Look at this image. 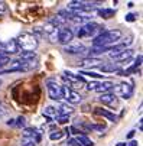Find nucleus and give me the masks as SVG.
I'll list each match as a JSON object with an SVG mask.
<instances>
[{"instance_id": "obj_40", "label": "nucleus", "mask_w": 143, "mask_h": 146, "mask_svg": "<svg viewBox=\"0 0 143 146\" xmlns=\"http://www.w3.org/2000/svg\"><path fill=\"white\" fill-rule=\"evenodd\" d=\"M0 86H2V80H0Z\"/></svg>"}, {"instance_id": "obj_12", "label": "nucleus", "mask_w": 143, "mask_h": 146, "mask_svg": "<svg viewBox=\"0 0 143 146\" xmlns=\"http://www.w3.org/2000/svg\"><path fill=\"white\" fill-rule=\"evenodd\" d=\"M94 113L98 114V116H103V117L109 119L110 121H117V116H116L114 113H110V111L101 109V107H95V109H94Z\"/></svg>"}, {"instance_id": "obj_30", "label": "nucleus", "mask_w": 143, "mask_h": 146, "mask_svg": "<svg viewBox=\"0 0 143 146\" xmlns=\"http://www.w3.org/2000/svg\"><path fill=\"white\" fill-rule=\"evenodd\" d=\"M98 84H100V82H97V81L88 82V87H87V90H88V91H95V88L98 87Z\"/></svg>"}, {"instance_id": "obj_13", "label": "nucleus", "mask_w": 143, "mask_h": 146, "mask_svg": "<svg viewBox=\"0 0 143 146\" xmlns=\"http://www.w3.org/2000/svg\"><path fill=\"white\" fill-rule=\"evenodd\" d=\"M113 87H114V84L111 81H104V82H100L98 87L95 88V91L100 94H104V93H110L113 90Z\"/></svg>"}, {"instance_id": "obj_25", "label": "nucleus", "mask_w": 143, "mask_h": 146, "mask_svg": "<svg viewBox=\"0 0 143 146\" xmlns=\"http://www.w3.org/2000/svg\"><path fill=\"white\" fill-rule=\"evenodd\" d=\"M15 126H17V127H25V126H26V117H25V116H19V117L15 120Z\"/></svg>"}, {"instance_id": "obj_1", "label": "nucleus", "mask_w": 143, "mask_h": 146, "mask_svg": "<svg viewBox=\"0 0 143 146\" xmlns=\"http://www.w3.org/2000/svg\"><path fill=\"white\" fill-rule=\"evenodd\" d=\"M123 36V32L120 29H111V31H104L100 35H97L93 40V46H109L111 48L117 40Z\"/></svg>"}, {"instance_id": "obj_29", "label": "nucleus", "mask_w": 143, "mask_h": 146, "mask_svg": "<svg viewBox=\"0 0 143 146\" xmlns=\"http://www.w3.org/2000/svg\"><path fill=\"white\" fill-rule=\"evenodd\" d=\"M124 19H126V22H134V20L137 19V15L136 13H127L124 16Z\"/></svg>"}, {"instance_id": "obj_3", "label": "nucleus", "mask_w": 143, "mask_h": 146, "mask_svg": "<svg viewBox=\"0 0 143 146\" xmlns=\"http://www.w3.org/2000/svg\"><path fill=\"white\" fill-rule=\"evenodd\" d=\"M101 32H104V26H101L95 22H88L83 26H79L78 31H77V36L79 39H83V38H88V36H97L100 35Z\"/></svg>"}, {"instance_id": "obj_7", "label": "nucleus", "mask_w": 143, "mask_h": 146, "mask_svg": "<svg viewBox=\"0 0 143 146\" xmlns=\"http://www.w3.org/2000/svg\"><path fill=\"white\" fill-rule=\"evenodd\" d=\"M72 39H74V32L72 29L70 28H59V32H58V42L61 45H68L72 42Z\"/></svg>"}, {"instance_id": "obj_8", "label": "nucleus", "mask_w": 143, "mask_h": 146, "mask_svg": "<svg viewBox=\"0 0 143 146\" xmlns=\"http://www.w3.org/2000/svg\"><path fill=\"white\" fill-rule=\"evenodd\" d=\"M0 51H2L5 55H7V54H17L20 49H19V46L16 44V40L10 39V40H7V42L0 44Z\"/></svg>"}, {"instance_id": "obj_16", "label": "nucleus", "mask_w": 143, "mask_h": 146, "mask_svg": "<svg viewBox=\"0 0 143 146\" xmlns=\"http://www.w3.org/2000/svg\"><path fill=\"white\" fill-rule=\"evenodd\" d=\"M133 56V49H129V48H126L123 52H121L119 56H116L114 58V61H117V62H124V61H129L130 58ZM116 62V64H117Z\"/></svg>"}, {"instance_id": "obj_4", "label": "nucleus", "mask_w": 143, "mask_h": 146, "mask_svg": "<svg viewBox=\"0 0 143 146\" xmlns=\"http://www.w3.org/2000/svg\"><path fill=\"white\" fill-rule=\"evenodd\" d=\"M113 90H114V96L117 97H123V98H130L132 96H133V84H127V82H120V84H117V86H114L113 87Z\"/></svg>"}, {"instance_id": "obj_20", "label": "nucleus", "mask_w": 143, "mask_h": 146, "mask_svg": "<svg viewBox=\"0 0 143 146\" xmlns=\"http://www.w3.org/2000/svg\"><path fill=\"white\" fill-rule=\"evenodd\" d=\"M36 52H25L22 51L19 54V59L20 61H32V59H36Z\"/></svg>"}, {"instance_id": "obj_2", "label": "nucleus", "mask_w": 143, "mask_h": 146, "mask_svg": "<svg viewBox=\"0 0 143 146\" xmlns=\"http://www.w3.org/2000/svg\"><path fill=\"white\" fill-rule=\"evenodd\" d=\"M16 40V44L19 46V49H22L25 52H35V49L38 48V38L33 35V33H28V32H23L22 35H19Z\"/></svg>"}, {"instance_id": "obj_17", "label": "nucleus", "mask_w": 143, "mask_h": 146, "mask_svg": "<svg viewBox=\"0 0 143 146\" xmlns=\"http://www.w3.org/2000/svg\"><path fill=\"white\" fill-rule=\"evenodd\" d=\"M126 49V46L123 45V44H120V45H113L110 49H109V56L110 58H116V56H119L121 52H123Z\"/></svg>"}, {"instance_id": "obj_31", "label": "nucleus", "mask_w": 143, "mask_h": 146, "mask_svg": "<svg viewBox=\"0 0 143 146\" xmlns=\"http://www.w3.org/2000/svg\"><path fill=\"white\" fill-rule=\"evenodd\" d=\"M140 65H142V55H137V58L134 59L133 67H134V68H140Z\"/></svg>"}, {"instance_id": "obj_9", "label": "nucleus", "mask_w": 143, "mask_h": 146, "mask_svg": "<svg viewBox=\"0 0 143 146\" xmlns=\"http://www.w3.org/2000/svg\"><path fill=\"white\" fill-rule=\"evenodd\" d=\"M64 51L67 54H70V55H79V54H84L87 49H85V46L83 44H79V42H71V44H68L65 46Z\"/></svg>"}, {"instance_id": "obj_14", "label": "nucleus", "mask_w": 143, "mask_h": 146, "mask_svg": "<svg viewBox=\"0 0 143 146\" xmlns=\"http://www.w3.org/2000/svg\"><path fill=\"white\" fill-rule=\"evenodd\" d=\"M56 111H58V116H70L74 111V109H72V106H70V104L61 103L58 106V109H56Z\"/></svg>"}, {"instance_id": "obj_32", "label": "nucleus", "mask_w": 143, "mask_h": 146, "mask_svg": "<svg viewBox=\"0 0 143 146\" xmlns=\"http://www.w3.org/2000/svg\"><path fill=\"white\" fill-rule=\"evenodd\" d=\"M70 146H81V145L77 142V139H71L70 140Z\"/></svg>"}, {"instance_id": "obj_19", "label": "nucleus", "mask_w": 143, "mask_h": 146, "mask_svg": "<svg viewBox=\"0 0 143 146\" xmlns=\"http://www.w3.org/2000/svg\"><path fill=\"white\" fill-rule=\"evenodd\" d=\"M77 142H78L81 146H94V142H93L87 135H78V136H77Z\"/></svg>"}, {"instance_id": "obj_18", "label": "nucleus", "mask_w": 143, "mask_h": 146, "mask_svg": "<svg viewBox=\"0 0 143 146\" xmlns=\"http://www.w3.org/2000/svg\"><path fill=\"white\" fill-rule=\"evenodd\" d=\"M98 68L103 71V72H114V71L117 72L120 70L119 64H114V62H113V64H101Z\"/></svg>"}, {"instance_id": "obj_26", "label": "nucleus", "mask_w": 143, "mask_h": 146, "mask_svg": "<svg viewBox=\"0 0 143 146\" xmlns=\"http://www.w3.org/2000/svg\"><path fill=\"white\" fill-rule=\"evenodd\" d=\"M62 136H64V133L61 132V130H54V132L49 133V139L51 140H59Z\"/></svg>"}, {"instance_id": "obj_36", "label": "nucleus", "mask_w": 143, "mask_h": 146, "mask_svg": "<svg viewBox=\"0 0 143 146\" xmlns=\"http://www.w3.org/2000/svg\"><path fill=\"white\" fill-rule=\"evenodd\" d=\"M127 146H137V140H130L127 143Z\"/></svg>"}, {"instance_id": "obj_15", "label": "nucleus", "mask_w": 143, "mask_h": 146, "mask_svg": "<svg viewBox=\"0 0 143 146\" xmlns=\"http://www.w3.org/2000/svg\"><path fill=\"white\" fill-rule=\"evenodd\" d=\"M109 49H110L109 46H91L90 51H88V56H90V58H95L97 55L104 54V52H107Z\"/></svg>"}, {"instance_id": "obj_28", "label": "nucleus", "mask_w": 143, "mask_h": 146, "mask_svg": "<svg viewBox=\"0 0 143 146\" xmlns=\"http://www.w3.org/2000/svg\"><path fill=\"white\" fill-rule=\"evenodd\" d=\"M90 129L91 130H98V132H104L106 127L103 126V124H90Z\"/></svg>"}, {"instance_id": "obj_11", "label": "nucleus", "mask_w": 143, "mask_h": 146, "mask_svg": "<svg viewBox=\"0 0 143 146\" xmlns=\"http://www.w3.org/2000/svg\"><path fill=\"white\" fill-rule=\"evenodd\" d=\"M78 65H81V67H85V68H95V67H100V65H101V59L87 56V58H84L83 61H81Z\"/></svg>"}, {"instance_id": "obj_39", "label": "nucleus", "mask_w": 143, "mask_h": 146, "mask_svg": "<svg viewBox=\"0 0 143 146\" xmlns=\"http://www.w3.org/2000/svg\"><path fill=\"white\" fill-rule=\"evenodd\" d=\"M127 6H129V7H133V6H134V3H133V2H129V3H127Z\"/></svg>"}, {"instance_id": "obj_22", "label": "nucleus", "mask_w": 143, "mask_h": 146, "mask_svg": "<svg viewBox=\"0 0 143 146\" xmlns=\"http://www.w3.org/2000/svg\"><path fill=\"white\" fill-rule=\"evenodd\" d=\"M97 12H98V15H100L101 17H106V19L113 17V16H114V13H116L113 9H98Z\"/></svg>"}, {"instance_id": "obj_35", "label": "nucleus", "mask_w": 143, "mask_h": 146, "mask_svg": "<svg viewBox=\"0 0 143 146\" xmlns=\"http://www.w3.org/2000/svg\"><path fill=\"white\" fill-rule=\"evenodd\" d=\"M6 124H7V126H15V120H13V119H10V120H7V121H6Z\"/></svg>"}, {"instance_id": "obj_10", "label": "nucleus", "mask_w": 143, "mask_h": 146, "mask_svg": "<svg viewBox=\"0 0 143 146\" xmlns=\"http://www.w3.org/2000/svg\"><path fill=\"white\" fill-rule=\"evenodd\" d=\"M100 101L103 104H107L110 107H116L117 106V97L113 93H104L100 96Z\"/></svg>"}, {"instance_id": "obj_37", "label": "nucleus", "mask_w": 143, "mask_h": 146, "mask_svg": "<svg viewBox=\"0 0 143 146\" xmlns=\"http://www.w3.org/2000/svg\"><path fill=\"white\" fill-rule=\"evenodd\" d=\"M142 129H143V120L140 119L139 120V130H142Z\"/></svg>"}, {"instance_id": "obj_21", "label": "nucleus", "mask_w": 143, "mask_h": 146, "mask_svg": "<svg viewBox=\"0 0 143 146\" xmlns=\"http://www.w3.org/2000/svg\"><path fill=\"white\" fill-rule=\"evenodd\" d=\"M44 116L46 119H52V117H56L58 116V111H56V107H52V106H48L44 109Z\"/></svg>"}, {"instance_id": "obj_5", "label": "nucleus", "mask_w": 143, "mask_h": 146, "mask_svg": "<svg viewBox=\"0 0 143 146\" xmlns=\"http://www.w3.org/2000/svg\"><path fill=\"white\" fill-rule=\"evenodd\" d=\"M61 96L71 104H78V103L83 101V97H81L78 93H75L74 90L68 88L67 86H61Z\"/></svg>"}, {"instance_id": "obj_33", "label": "nucleus", "mask_w": 143, "mask_h": 146, "mask_svg": "<svg viewBox=\"0 0 143 146\" xmlns=\"http://www.w3.org/2000/svg\"><path fill=\"white\" fill-rule=\"evenodd\" d=\"M71 130H72V133H74V135H77V136L79 135V130H78V127H77V126H72V127H71Z\"/></svg>"}, {"instance_id": "obj_23", "label": "nucleus", "mask_w": 143, "mask_h": 146, "mask_svg": "<svg viewBox=\"0 0 143 146\" xmlns=\"http://www.w3.org/2000/svg\"><path fill=\"white\" fill-rule=\"evenodd\" d=\"M20 146H38V143L32 137H22L20 139Z\"/></svg>"}, {"instance_id": "obj_6", "label": "nucleus", "mask_w": 143, "mask_h": 146, "mask_svg": "<svg viewBox=\"0 0 143 146\" xmlns=\"http://www.w3.org/2000/svg\"><path fill=\"white\" fill-rule=\"evenodd\" d=\"M46 88H48V96L51 100H61L62 96H61V86L55 80H48L46 81Z\"/></svg>"}, {"instance_id": "obj_34", "label": "nucleus", "mask_w": 143, "mask_h": 146, "mask_svg": "<svg viewBox=\"0 0 143 146\" xmlns=\"http://www.w3.org/2000/svg\"><path fill=\"white\" fill-rule=\"evenodd\" d=\"M134 135H136V130H130V132L127 133V139H133Z\"/></svg>"}, {"instance_id": "obj_24", "label": "nucleus", "mask_w": 143, "mask_h": 146, "mask_svg": "<svg viewBox=\"0 0 143 146\" xmlns=\"http://www.w3.org/2000/svg\"><path fill=\"white\" fill-rule=\"evenodd\" d=\"M79 74L87 75V77H91V78H97V80L104 78V74H97V72H93V71H79Z\"/></svg>"}, {"instance_id": "obj_38", "label": "nucleus", "mask_w": 143, "mask_h": 146, "mask_svg": "<svg viewBox=\"0 0 143 146\" xmlns=\"http://www.w3.org/2000/svg\"><path fill=\"white\" fill-rule=\"evenodd\" d=\"M117 146H127V143H126V142H119Z\"/></svg>"}, {"instance_id": "obj_27", "label": "nucleus", "mask_w": 143, "mask_h": 146, "mask_svg": "<svg viewBox=\"0 0 143 146\" xmlns=\"http://www.w3.org/2000/svg\"><path fill=\"white\" fill-rule=\"evenodd\" d=\"M56 121L59 124H65L70 121V116H56Z\"/></svg>"}]
</instances>
